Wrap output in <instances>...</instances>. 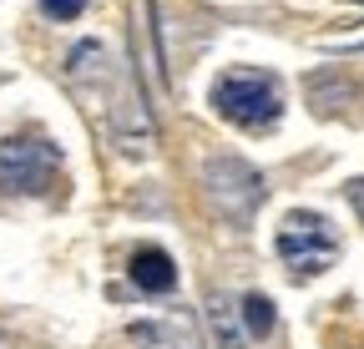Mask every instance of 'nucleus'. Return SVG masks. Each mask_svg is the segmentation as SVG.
I'll use <instances>...</instances> for the list:
<instances>
[{
    "label": "nucleus",
    "mask_w": 364,
    "mask_h": 349,
    "mask_svg": "<svg viewBox=\"0 0 364 349\" xmlns=\"http://www.w3.org/2000/svg\"><path fill=\"white\" fill-rule=\"evenodd\" d=\"M213 107L233 122V127L258 132V127H273V122H279L284 92H279V81H273L268 71H228V76H218V86H213Z\"/></svg>",
    "instance_id": "f257e3e1"
},
{
    "label": "nucleus",
    "mask_w": 364,
    "mask_h": 349,
    "mask_svg": "<svg viewBox=\"0 0 364 349\" xmlns=\"http://www.w3.org/2000/svg\"><path fill=\"white\" fill-rule=\"evenodd\" d=\"M279 253L294 264V274L314 279V274H324L334 264V253H339V233L329 228V218H318L309 208L289 213L284 218V228H279Z\"/></svg>",
    "instance_id": "f03ea898"
},
{
    "label": "nucleus",
    "mask_w": 364,
    "mask_h": 349,
    "mask_svg": "<svg viewBox=\"0 0 364 349\" xmlns=\"http://www.w3.org/2000/svg\"><path fill=\"white\" fill-rule=\"evenodd\" d=\"M61 167V147H51L46 137H11L0 142V193H46Z\"/></svg>",
    "instance_id": "7ed1b4c3"
},
{
    "label": "nucleus",
    "mask_w": 364,
    "mask_h": 349,
    "mask_svg": "<svg viewBox=\"0 0 364 349\" xmlns=\"http://www.w3.org/2000/svg\"><path fill=\"white\" fill-rule=\"evenodd\" d=\"M203 183H208V198L218 203V213H228V218H248L263 203V178L248 162H238V157L208 162L203 167Z\"/></svg>",
    "instance_id": "20e7f679"
},
{
    "label": "nucleus",
    "mask_w": 364,
    "mask_h": 349,
    "mask_svg": "<svg viewBox=\"0 0 364 349\" xmlns=\"http://www.w3.org/2000/svg\"><path fill=\"white\" fill-rule=\"evenodd\" d=\"M127 334L136 349H203L188 319H136Z\"/></svg>",
    "instance_id": "39448f33"
},
{
    "label": "nucleus",
    "mask_w": 364,
    "mask_h": 349,
    "mask_svg": "<svg viewBox=\"0 0 364 349\" xmlns=\"http://www.w3.org/2000/svg\"><path fill=\"white\" fill-rule=\"evenodd\" d=\"M132 284L147 289V294H167L177 284V264H172L162 248H136L132 253Z\"/></svg>",
    "instance_id": "423d86ee"
},
{
    "label": "nucleus",
    "mask_w": 364,
    "mask_h": 349,
    "mask_svg": "<svg viewBox=\"0 0 364 349\" xmlns=\"http://www.w3.org/2000/svg\"><path fill=\"white\" fill-rule=\"evenodd\" d=\"M238 314H243V324H248V334H253V339H263V334H273V304H268L263 294H248Z\"/></svg>",
    "instance_id": "0eeeda50"
},
{
    "label": "nucleus",
    "mask_w": 364,
    "mask_h": 349,
    "mask_svg": "<svg viewBox=\"0 0 364 349\" xmlns=\"http://www.w3.org/2000/svg\"><path fill=\"white\" fill-rule=\"evenodd\" d=\"M208 309H213V329L223 334V349H243V334H238V324H233V304H228V299H213L208 304Z\"/></svg>",
    "instance_id": "6e6552de"
},
{
    "label": "nucleus",
    "mask_w": 364,
    "mask_h": 349,
    "mask_svg": "<svg viewBox=\"0 0 364 349\" xmlns=\"http://www.w3.org/2000/svg\"><path fill=\"white\" fill-rule=\"evenodd\" d=\"M41 11L56 16V21H76V16L86 11V0H41Z\"/></svg>",
    "instance_id": "1a4fd4ad"
},
{
    "label": "nucleus",
    "mask_w": 364,
    "mask_h": 349,
    "mask_svg": "<svg viewBox=\"0 0 364 349\" xmlns=\"http://www.w3.org/2000/svg\"><path fill=\"white\" fill-rule=\"evenodd\" d=\"M349 203H354V213L364 218V178H354V183H349Z\"/></svg>",
    "instance_id": "9d476101"
}]
</instances>
